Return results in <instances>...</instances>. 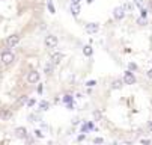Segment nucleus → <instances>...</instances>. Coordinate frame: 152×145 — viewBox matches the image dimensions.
<instances>
[{
    "instance_id": "obj_34",
    "label": "nucleus",
    "mask_w": 152,
    "mask_h": 145,
    "mask_svg": "<svg viewBox=\"0 0 152 145\" xmlns=\"http://www.w3.org/2000/svg\"><path fill=\"white\" fill-rule=\"evenodd\" d=\"M134 3H136L137 6H142V0H134Z\"/></svg>"
},
{
    "instance_id": "obj_15",
    "label": "nucleus",
    "mask_w": 152,
    "mask_h": 145,
    "mask_svg": "<svg viewBox=\"0 0 152 145\" xmlns=\"http://www.w3.org/2000/svg\"><path fill=\"white\" fill-rule=\"evenodd\" d=\"M83 55H84V56H87V58H91V56L93 55V48H92V45H91V44L83 45Z\"/></svg>"
},
{
    "instance_id": "obj_20",
    "label": "nucleus",
    "mask_w": 152,
    "mask_h": 145,
    "mask_svg": "<svg viewBox=\"0 0 152 145\" xmlns=\"http://www.w3.org/2000/svg\"><path fill=\"white\" fill-rule=\"evenodd\" d=\"M36 104V100L35 98H27V101H26V106L29 107V109H32L33 106Z\"/></svg>"
},
{
    "instance_id": "obj_6",
    "label": "nucleus",
    "mask_w": 152,
    "mask_h": 145,
    "mask_svg": "<svg viewBox=\"0 0 152 145\" xmlns=\"http://www.w3.org/2000/svg\"><path fill=\"white\" fill-rule=\"evenodd\" d=\"M12 118V109L8 107H0V120L2 121H8Z\"/></svg>"
},
{
    "instance_id": "obj_18",
    "label": "nucleus",
    "mask_w": 152,
    "mask_h": 145,
    "mask_svg": "<svg viewBox=\"0 0 152 145\" xmlns=\"http://www.w3.org/2000/svg\"><path fill=\"white\" fill-rule=\"evenodd\" d=\"M123 86V80L122 79H115V80L111 82V88L113 89H121Z\"/></svg>"
},
{
    "instance_id": "obj_9",
    "label": "nucleus",
    "mask_w": 152,
    "mask_h": 145,
    "mask_svg": "<svg viewBox=\"0 0 152 145\" xmlns=\"http://www.w3.org/2000/svg\"><path fill=\"white\" fill-rule=\"evenodd\" d=\"M84 30H86L87 33L93 35V33H96V32L99 30V24H98V23H87V24L84 26Z\"/></svg>"
},
{
    "instance_id": "obj_35",
    "label": "nucleus",
    "mask_w": 152,
    "mask_h": 145,
    "mask_svg": "<svg viewBox=\"0 0 152 145\" xmlns=\"http://www.w3.org/2000/svg\"><path fill=\"white\" fill-rule=\"evenodd\" d=\"M146 76H148V77H149V79H152V70H149V71H148V73H146Z\"/></svg>"
},
{
    "instance_id": "obj_13",
    "label": "nucleus",
    "mask_w": 152,
    "mask_h": 145,
    "mask_svg": "<svg viewBox=\"0 0 152 145\" xmlns=\"http://www.w3.org/2000/svg\"><path fill=\"white\" fill-rule=\"evenodd\" d=\"M27 98H29V97H27L26 94L21 95V97H18V98L15 100V103H14V109H15V107H18V109H20V107H23V106H26Z\"/></svg>"
},
{
    "instance_id": "obj_1",
    "label": "nucleus",
    "mask_w": 152,
    "mask_h": 145,
    "mask_svg": "<svg viewBox=\"0 0 152 145\" xmlns=\"http://www.w3.org/2000/svg\"><path fill=\"white\" fill-rule=\"evenodd\" d=\"M15 59H17V56H15V53H14L11 48L3 50L2 55H0V62H2L5 67H9V65H12V63L15 62Z\"/></svg>"
},
{
    "instance_id": "obj_8",
    "label": "nucleus",
    "mask_w": 152,
    "mask_h": 145,
    "mask_svg": "<svg viewBox=\"0 0 152 145\" xmlns=\"http://www.w3.org/2000/svg\"><path fill=\"white\" fill-rule=\"evenodd\" d=\"M27 135H29V131H27V128L26 127H23V126H20V127H17L15 128V136L18 138V139H26L27 138Z\"/></svg>"
},
{
    "instance_id": "obj_3",
    "label": "nucleus",
    "mask_w": 152,
    "mask_h": 145,
    "mask_svg": "<svg viewBox=\"0 0 152 145\" xmlns=\"http://www.w3.org/2000/svg\"><path fill=\"white\" fill-rule=\"evenodd\" d=\"M44 45L50 50H54L57 45H59V38L56 35H47L44 38Z\"/></svg>"
},
{
    "instance_id": "obj_10",
    "label": "nucleus",
    "mask_w": 152,
    "mask_h": 145,
    "mask_svg": "<svg viewBox=\"0 0 152 145\" xmlns=\"http://www.w3.org/2000/svg\"><path fill=\"white\" fill-rule=\"evenodd\" d=\"M63 53H60V51H53L51 55H50V59H51V62L54 63V65H57V63H60L62 61H63Z\"/></svg>"
},
{
    "instance_id": "obj_30",
    "label": "nucleus",
    "mask_w": 152,
    "mask_h": 145,
    "mask_svg": "<svg viewBox=\"0 0 152 145\" xmlns=\"http://www.w3.org/2000/svg\"><path fill=\"white\" fill-rule=\"evenodd\" d=\"M84 139H86V133H81V135L77 138V141H78V142H81V141H84Z\"/></svg>"
},
{
    "instance_id": "obj_24",
    "label": "nucleus",
    "mask_w": 152,
    "mask_h": 145,
    "mask_svg": "<svg viewBox=\"0 0 152 145\" xmlns=\"http://www.w3.org/2000/svg\"><path fill=\"white\" fill-rule=\"evenodd\" d=\"M24 141H26L27 144H33V142H35L36 139H35L33 136H30V133H29V135H27V138H26V139H24Z\"/></svg>"
},
{
    "instance_id": "obj_27",
    "label": "nucleus",
    "mask_w": 152,
    "mask_h": 145,
    "mask_svg": "<svg viewBox=\"0 0 152 145\" xmlns=\"http://www.w3.org/2000/svg\"><path fill=\"white\" fill-rule=\"evenodd\" d=\"M122 8H123V9H125V12H126V11H131V9H133V5H130V3H125Z\"/></svg>"
},
{
    "instance_id": "obj_37",
    "label": "nucleus",
    "mask_w": 152,
    "mask_h": 145,
    "mask_svg": "<svg viewBox=\"0 0 152 145\" xmlns=\"http://www.w3.org/2000/svg\"><path fill=\"white\" fill-rule=\"evenodd\" d=\"M148 128H149V131H152V121H149V124H148Z\"/></svg>"
},
{
    "instance_id": "obj_36",
    "label": "nucleus",
    "mask_w": 152,
    "mask_h": 145,
    "mask_svg": "<svg viewBox=\"0 0 152 145\" xmlns=\"http://www.w3.org/2000/svg\"><path fill=\"white\" fill-rule=\"evenodd\" d=\"M142 144H151L149 139H142Z\"/></svg>"
},
{
    "instance_id": "obj_11",
    "label": "nucleus",
    "mask_w": 152,
    "mask_h": 145,
    "mask_svg": "<svg viewBox=\"0 0 152 145\" xmlns=\"http://www.w3.org/2000/svg\"><path fill=\"white\" fill-rule=\"evenodd\" d=\"M62 101H63V104H66L68 106V109H74V97L71 95V94H65L62 97Z\"/></svg>"
},
{
    "instance_id": "obj_31",
    "label": "nucleus",
    "mask_w": 152,
    "mask_h": 145,
    "mask_svg": "<svg viewBox=\"0 0 152 145\" xmlns=\"http://www.w3.org/2000/svg\"><path fill=\"white\" fill-rule=\"evenodd\" d=\"M72 124H74V126L80 124V120H78V118H74V120H72Z\"/></svg>"
},
{
    "instance_id": "obj_23",
    "label": "nucleus",
    "mask_w": 152,
    "mask_h": 145,
    "mask_svg": "<svg viewBox=\"0 0 152 145\" xmlns=\"http://www.w3.org/2000/svg\"><path fill=\"white\" fill-rule=\"evenodd\" d=\"M128 70H130V71H136V70H137V65H136L134 62H130V63H128Z\"/></svg>"
},
{
    "instance_id": "obj_16",
    "label": "nucleus",
    "mask_w": 152,
    "mask_h": 145,
    "mask_svg": "<svg viewBox=\"0 0 152 145\" xmlns=\"http://www.w3.org/2000/svg\"><path fill=\"white\" fill-rule=\"evenodd\" d=\"M71 14H72V17H75V18H77L78 15H80V5H72L71 3Z\"/></svg>"
},
{
    "instance_id": "obj_29",
    "label": "nucleus",
    "mask_w": 152,
    "mask_h": 145,
    "mask_svg": "<svg viewBox=\"0 0 152 145\" xmlns=\"http://www.w3.org/2000/svg\"><path fill=\"white\" fill-rule=\"evenodd\" d=\"M137 23H138V24H142V26H145V24H146V20H145V17L138 18V20H137Z\"/></svg>"
},
{
    "instance_id": "obj_32",
    "label": "nucleus",
    "mask_w": 152,
    "mask_h": 145,
    "mask_svg": "<svg viewBox=\"0 0 152 145\" xmlns=\"http://www.w3.org/2000/svg\"><path fill=\"white\" fill-rule=\"evenodd\" d=\"M140 12H142V14H140L142 17H146V15H148V11H146V9H142Z\"/></svg>"
},
{
    "instance_id": "obj_22",
    "label": "nucleus",
    "mask_w": 152,
    "mask_h": 145,
    "mask_svg": "<svg viewBox=\"0 0 152 145\" xmlns=\"http://www.w3.org/2000/svg\"><path fill=\"white\" fill-rule=\"evenodd\" d=\"M33 133H35V136H36V138H42V136H44V133H42V130H41V128L35 130Z\"/></svg>"
},
{
    "instance_id": "obj_14",
    "label": "nucleus",
    "mask_w": 152,
    "mask_h": 145,
    "mask_svg": "<svg viewBox=\"0 0 152 145\" xmlns=\"http://www.w3.org/2000/svg\"><path fill=\"white\" fill-rule=\"evenodd\" d=\"M87 130H96V127H95V124H93L92 121H86V123L80 127V133H86Z\"/></svg>"
},
{
    "instance_id": "obj_5",
    "label": "nucleus",
    "mask_w": 152,
    "mask_h": 145,
    "mask_svg": "<svg viewBox=\"0 0 152 145\" xmlns=\"http://www.w3.org/2000/svg\"><path fill=\"white\" fill-rule=\"evenodd\" d=\"M122 80H123V85H134L137 79H136V76L133 74V71L126 70V71L123 73V77H122Z\"/></svg>"
},
{
    "instance_id": "obj_17",
    "label": "nucleus",
    "mask_w": 152,
    "mask_h": 145,
    "mask_svg": "<svg viewBox=\"0 0 152 145\" xmlns=\"http://www.w3.org/2000/svg\"><path fill=\"white\" fill-rule=\"evenodd\" d=\"M38 107H39V110H48L50 109V101L41 100L39 103H38Z\"/></svg>"
},
{
    "instance_id": "obj_38",
    "label": "nucleus",
    "mask_w": 152,
    "mask_h": 145,
    "mask_svg": "<svg viewBox=\"0 0 152 145\" xmlns=\"http://www.w3.org/2000/svg\"><path fill=\"white\" fill-rule=\"evenodd\" d=\"M86 2H87V3H89V5H91V3H93V0H86Z\"/></svg>"
},
{
    "instance_id": "obj_12",
    "label": "nucleus",
    "mask_w": 152,
    "mask_h": 145,
    "mask_svg": "<svg viewBox=\"0 0 152 145\" xmlns=\"http://www.w3.org/2000/svg\"><path fill=\"white\" fill-rule=\"evenodd\" d=\"M54 67H56V65H54L51 61H48V62H45V63H44V68H42V71H44L47 76H51V74L54 73Z\"/></svg>"
},
{
    "instance_id": "obj_25",
    "label": "nucleus",
    "mask_w": 152,
    "mask_h": 145,
    "mask_svg": "<svg viewBox=\"0 0 152 145\" xmlns=\"http://www.w3.org/2000/svg\"><path fill=\"white\" fill-rule=\"evenodd\" d=\"M95 85H96V80H87V82H86V86H87V88H93Z\"/></svg>"
},
{
    "instance_id": "obj_7",
    "label": "nucleus",
    "mask_w": 152,
    "mask_h": 145,
    "mask_svg": "<svg viewBox=\"0 0 152 145\" xmlns=\"http://www.w3.org/2000/svg\"><path fill=\"white\" fill-rule=\"evenodd\" d=\"M113 17H115V20H118V21L123 20V18H125V9H123L122 6L115 8V9H113Z\"/></svg>"
},
{
    "instance_id": "obj_4",
    "label": "nucleus",
    "mask_w": 152,
    "mask_h": 145,
    "mask_svg": "<svg viewBox=\"0 0 152 145\" xmlns=\"http://www.w3.org/2000/svg\"><path fill=\"white\" fill-rule=\"evenodd\" d=\"M39 80H41V73L39 71L32 70L26 74V82L29 85H36V83H39Z\"/></svg>"
},
{
    "instance_id": "obj_33",
    "label": "nucleus",
    "mask_w": 152,
    "mask_h": 145,
    "mask_svg": "<svg viewBox=\"0 0 152 145\" xmlns=\"http://www.w3.org/2000/svg\"><path fill=\"white\" fill-rule=\"evenodd\" d=\"M80 2H81V0H71L72 5H80Z\"/></svg>"
},
{
    "instance_id": "obj_28",
    "label": "nucleus",
    "mask_w": 152,
    "mask_h": 145,
    "mask_svg": "<svg viewBox=\"0 0 152 145\" xmlns=\"http://www.w3.org/2000/svg\"><path fill=\"white\" fill-rule=\"evenodd\" d=\"M93 144H103L104 142V139L103 138H93V141H92Z\"/></svg>"
},
{
    "instance_id": "obj_26",
    "label": "nucleus",
    "mask_w": 152,
    "mask_h": 145,
    "mask_svg": "<svg viewBox=\"0 0 152 145\" xmlns=\"http://www.w3.org/2000/svg\"><path fill=\"white\" fill-rule=\"evenodd\" d=\"M93 116L96 118V120H101V118H103V115H101L99 110H93Z\"/></svg>"
},
{
    "instance_id": "obj_19",
    "label": "nucleus",
    "mask_w": 152,
    "mask_h": 145,
    "mask_svg": "<svg viewBox=\"0 0 152 145\" xmlns=\"http://www.w3.org/2000/svg\"><path fill=\"white\" fill-rule=\"evenodd\" d=\"M47 9L51 12V14H54V12H56V8H54V5H53L51 0H47Z\"/></svg>"
},
{
    "instance_id": "obj_2",
    "label": "nucleus",
    "mask_w": 152,
    "mask_h": 145,
    "mask_svg": "<svg viewBox=\"0 0 152 145\" xmlns=\"http://www.w3.org/2000/svg\"><path fill=\"white\" fill-rule=\"evenodd\" d=\"M20 41H21V35H20V33H12V35L6 36V39H5V47H6V48H14V47H17V45L20 44Z\"/></svg>"
},
{
    "instance_id": "obj_39",
    "label": "nucleus",
    "mask_w": 152,
    "mask_h": 145,
    "mask_svg": "<svg viewBox=\"0 0 152 145\" xmlns=\"http://www.w3.org/2000/svg\"><path fill=\"white\" fill-rule=\"evenodd\" d=\"M149 8H152V0H149Z\"/></svg>"
},
{
    "instance_id": "obj_21",
    "label": "nucleus",
    "mask_w": 152,
    "mask_h": 145,
    "mask_svg": "<svg viewBox=\"0 0 152 145\" xmlns=\"http://www.w3.org/2000/svg\"><path fill=\"white\" fill-rule=\"evenodd\" d=\"M36 92H38V95H42V92H44V85H42V83H39V85H38V88H36Z\"/></svg>"
}]
</instances>
